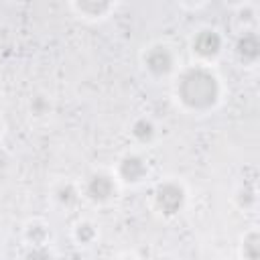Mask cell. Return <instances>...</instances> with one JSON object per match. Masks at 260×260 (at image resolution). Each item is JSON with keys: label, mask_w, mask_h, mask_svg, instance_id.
Instances as JSON below:
<instances>
[{"label": "cell", "mask_w": 260, "mask_h": 260, "mask_svg": "<svg viewBox=\"0 0 260 260\" xmlns=\"http://www.w3.org/2000/svg\"><path fill=\"white\" fill-rule=\"evenodd\" d=\"M175 98L189 112L195 114L209 112L221 100L219 77L203 63L189 65L181 69L175 81Z\"/></svg>", "instance_id": "obj_1"}, {"label": "cell", "mask_w": 260, "mask_h": 260, "mask_svg": "<svg viewBox=\"0 0 260 260\" xmlns=\"http://www.w3.org/2000/svg\"><path fill=\"white\" fill-rule=\"evenodd\" d=\"M152 199H154V207H156L158 213H162L167 217H173L185 207L187 191H185L183 183H179L175 179H165L162 183L156 185V189L152 193Z\"/></svg>", "instance_id": "obj_2"}, {"label": "cell", "mask_w": 260, "mask_h": 260, "mask_svg": "<svg viewBox=\"0 0 260 260\" xmlns=\"http://www.w3.org/2000/svg\"><path fill=\"white\" fill-rule=\"evenodd\" d=\"M142 67L150 77H167L177 67L175 51L167 43H152L142 51Z\"/></svg>", "instance_id": "obj_3"}, {"label": "cell", "mask_w": 260, "mask_h": 260, "mask_svg": "<svg viewBox=\"0 0 260 260\" xmlns=\"http://www.w3.org/2000/svg\"><path fill=\"white\" fill-rule=\"evenodd\" d=\"M223 49V37L217 28L203 26L191 37V51L193 55L205 65L207 61H213Z\"/></svg>", "instance_id": "obj_4"}, {"label": "cell", "mask_w": 260, "mask_h": 260, "mask_svg": "<svg viewBox=\"0 0 260 260\" xmlns=\"http://www.w3.org/2000/svg\"><path fill=\"white\" fill-rule=\"evenodd\" d=\"M148 173H150V169H148V162L144 156H140L136 152H126L124 156L118 158L114 177H116V181H120L124 185H140L148 177Z\"/></svg>", "instance_id": "obj_5"}, {"label": "cell", "mask_w": 260, "mask_h": 260, "mask_svg": "<svg viewBox=\"0 0 260 260\" xmlns=\"http://www.w3.org/2000/svg\"><path fill=\"white\" fill-rule=\"evenodd\" d=\"M116 191H118V181L114 175L110 173H104V171H98V173H91L83 185V193L89 201L93 203H108L116 197Z\"/></svg>", "instance_id": "obj_6"}, {"label": "cell", "mask_w": 260, "mask_h": 260, "mask_svg": "<svg viewBox=\"0 0 260 260\" xmlns=\"http://www.w3.org/2000/svg\"><path fill=\"white\" fill-rule=\"evenodd\" d=\"M234 51L242 65H254L260 59V37L254 30H244L238 37Z\"/></svg>", "instance_id": "obj_7"}, {"label": "cell", "mask_w": 260, "mask_h": 260, "mask_svg": "<svg viewBox=\"0 0 260 260\" xmlns=\"http://www.w3.org/2000/svg\"><path fill=\"white\" fill-rule=\"evenodd\" d=\"M69 6L85 20H102V18L110 16L118 4L106 2V0H77V2H71Z\"/></svg>", "instance_id": "obj_8"}, {"label": "cell", "mask_w": 260, "mask_h": 260, "mask_svg": "<svg viewBox=\"0 0 260 260\" xmlns=\"http://www.w3.org/2000/svg\"><path fill=\"white\" fill-rule=\"evenodd\" d=\"M49 238H51V230L45 221L32 219V221L26 223L24 240H26L28 246H49Z\"/></svg>", "instance_id": "obj_9"}, {"label": "cell", "mask_w": 260, "mask_h": 260, "mask_svg": "<svg viewBox=\"0 0 260 260\" xmlns=\"http://www.w3.org/2000/svg\"><path fill=\"white\" fill-rule=\"evenodd\" d=\"M130 136H132L136 142H140V144H148V142H152L154 136H156V126H154V122H152L150 118L140 116V118H136V120L132 122V126H130Z\"/></svg>", "instance_id": "obj_10"}, {"label": "cell", "mask_w": 260, "mask_h": 260, "mask_svg": "<svg viewBox=\"0 0 260 260\" xmlns=\"http://www.w3.org/2000/svg\"><path fill=\"white\" fill-rule=\"evenodd\" d=\"M98 238V225L89 219H81L73 225V240L79 246H91Z\"/></svg>", "instance_id": "obj_11"}, {"label": "cell", "mask_w": 260, "mask_h": 260, "mask_svg": "<svg viewBox=\"0 0 260 260\" xmlns=\"http://www.w3.org/2000/svg\"><path fill=\"white\" fill-rule=\"evenodd\" d=\"M79 199V189L73 185V183H61L57 189H55V201L61 205V207H71L75 205Z\"/></svg>", "instance_id": "obj_12"}, {"label": "cell", "mask_w": 260, "mask_h": 260, "mask_svg": "<svg viewBox=\"0 0 260 260\" xmlns=\"http://www.w3.org/2000/svg\"><path fill=\"white\" fill-rule=\"evenodd\" d=\"M242 256H244V260H258L260 258V234L256 230H250L242 238Z\"/></svg>", "instance_id": "obj_13"}, {"label": "cell", "mask_w": 260, "mask_h": 260, "mask_svg": "<svg viewBox=\"0 0 260 260\" xmlns=\"http://www.w3.org/2000/svg\"><path fill=\"white\" fill-rule=\"evenodd\" d=\"M22 260H53L49 246H28Z\"/></svg>", "instance_id": "obj_14"}, {"label": "cell", "mask_w": 260, "mask_h": 260, "mask_svg": "<svg viewBox=\"0 0 260 260\" xmlns=\"http://www.w3.org/2000/svg\"><path fill=\"white\" fill-rule=\"evenodd\" d=\"M236 201H238V205L244 207V209L252 207V205L256 203V193H254V189H252V187H242V189H238Z\"/></svg>", "instance_id": "obj_15"}, {"label": "cell", "mask_w": 260, "mask_h": 260, "mask_svg": "<svg viewBox=\"0 0 260 260\" xmlns=\"http://www.w3.org/2000/svg\"><path fill=\"white\" fill-rule=\"evenodd\" d=\"M162 260H171V258H162Z\"/></svg>", "instance_id": "obj_16"}, {"label": "cell", "mask_w": 260, "mask_h": 260, "mask_svg": "<svg viewBox=\"0 0 260 260\" xmlns=\"http://www.w3.org/2000/svg\"><path fill=\"white\" fill-rule=\"evenodd\" d=\"M122 260H128V258H122Z\"/></svg>", "instance_id": "obj_17"}, {"label": "cell", "mask_w": 260, "mask_h": 260, "mask_svg": "<svg viewBox=\"0 0 260 260\" xmlns=\"http://www.w3.org/2000/svg\"><path fill=\"white\" fill-rule=\"evenodd\" d=\"M0 130H2V124H0Z\"/></svg>", "instance_id": "obj_18"}]
</instances>
